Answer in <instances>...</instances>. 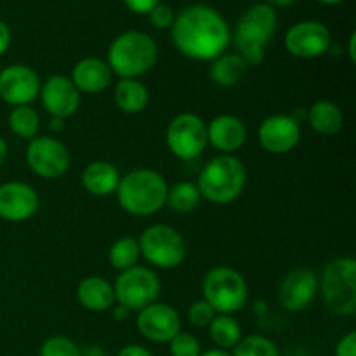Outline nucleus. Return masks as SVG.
Listing matches in <instances>:
<instances>
[{
    "label": "nucleus",
    "mask_w": 356,
    "mask_h": 356,
    "mask_svg": "<svg viewBox=\"0 0 356 356\" xmlns=\"http://www.w3.org/2000/svg\"><path fill=\"white\" fill-rule=\"evenodd\" d=\"M38 356H82V351L68 337L54 336L44 341Z\"/></svg>",
    "instance_id": "obj_31"
},
{
    "label": "nucleus",
    "mask_w": 356,
    "mask_h": 356,
    "mask_svg": "<svg viewBox=\"0 0 356 356\" xmlns=\"http://www.w3.org/2000/svg\"><path fill=\"white\" fill-rule=\"evenodd\" d=\"M129 315H131V309H127L125 306H122V305H117V308L113 309V316H115V320H118V322H122V320H127Z\"/></svg>",
    "instance_id": "obj_39"
},
{
    "label": "nucleus",
    "mask_w": 356,
    "mask_h": 356,
    "mask_svg": "<svg viewBox=\"0 0 356 356\" xmlns=\"http://www.w3.org/2000/svg\"><path fill=\"white\" fill-rule=\"evenodd\" d=\"M40 97L45 111L61 120L72 117L80 106L79 89L65 75L49 76L44 86H40Z\"/></svg>",
    "instance_id": "obj_18"
},
{
    "label": "nucleus",
    "mask_w": 356,
    "mask_h": 356,
    "mask_svg": "<svg viewBox=\"0 0 356 356\" xmlns=\"http://www.w3.org/2000/svg\"><path fill=\"white\" fill-rule=\"evenodd\" d=\"M9 127L23 139H33L40 127V117L30 106H16L9 113Z\"/></svg>",
    "instance_id": "obj_29"
},
{
    "label": "nucleus",
    "mask_w": 356,
    "mask_h": 356,
    "mask_svg": "<svg viewBox=\"0 0 356 356\" xmlns=\"http://www.w3.org/2000/svg\"><path fill=\"white\" fill-rule=\"evenodd\" d=\"M216 312L212 309V306L207 301H195L193 305L188 309V320H190L191 325L195 327H209L211 322L214 320Z\"/></svg>",
    "instance_id": "obj_33"
},
{
    "label": "nucleus",
    "mask_w": 356,
    "mask_h": 356,
    "mask_svg": "<svg viewBox=\"0 0 356 356\" xmlns=\"http://www.w3.org/2000/svg\"><path fill=\"white\" fill-rule=\"evenodd\" d=\"M316 2L323 3V6H337V3H343L344 0H316Z\"/></svg>",
    "instance_id": "obj_46"
},
{
    "label": "nucleus",
    "mask_w": 356,
    "mask_h": 356,
    "mask_svg": "<svg viewBox=\"0 0 356 356\" xmlns=\"http://www.w3.org/2000/svg\"><path fill=\"white\" fill-rule=\"evenodd\" d=\"M7 153H9V146H7L6 139L0 136V167H2L3 162L7 160Z\"/></svg>",
    "instance_id": "obj_41"
},
{
    "label": "nucleus",
    "mask_w": 356,
    "mask_h": 356,
    "mask_svg": "<svg viewBox=\"0 0 356 356\" xmlns=\"http://www.w3.org/2000/svg\"><path fill=\"white\" fill-rule=\"evenodd\" d=\"M138 330L152 343H169L181 332V316L172 306L153 302L139 312Z\"/></svg>",
    "instance_id": "obj_14"
},
{
    "label": "nucleus",
    "mask_w": 356,
    "mask_h": 356,
    "mask_svg": "<svg viewBox=\"0 0 356 356\" xmlns=\"http://www.w3.org/2000/svg\"><path fill=\"white\" fill-rule=\"evenodd\" d=\"M138 243L143 257L162 270L177 268L186 257V242L177 229L167 225H153L146 228Z\"/></svg>",
    "instance_id": "obj_8"
},
{
    "label": "nucleus",
    "mask_w": 356,
    "mask_h": 356,
    "mask_svg": "<svg viewBox=\"0 0 356 356\" xmlns=\"http://www.w3.org/2000/svg\"><path fill=\"white\" fill-rule=\"evenodd\" d=\"M148 17L152 26L159 28V30H167V28L172 26L174 19H176V13H174V9L169 6V3L160 2L149 10Z\"/></svg>",
    "instance_id": "obj_34"
},
{
    "label": "nucleus",
    "mask_w": 356,
    "mask_h": 356,
    "mask_svg": "<svg viewBox=\"0 0 356 356\" xmlns=\"http://www.w3.org/2000/svg\"><path fill=\"white\" fill-rule=\"evenodd\" d=\"M167 146L179 160H193L207 146V124L195 113H181L167 127Z\"/></svg>",
    "instance_id": "obj_10"
},
{
    "label": "nucleus",
    "mask_w": 356,
    "mask_h": 356,
    "mask_svg": "<svg viewBox=\"0 0 356 356\" xmlns=\"http://www.w3.org/2000/svg\"><path fill=\"white\" fill-rule=\"evenodd\" d=\"M350 58L351 61H356V33H351L350 37Z\"/></svg>",
    "instance_id": "obj_43"
},
{
    "label": "nucleus",
    "mask_w": 356,
    "mask_h": 356,
    "mask_svg": "<svg viewBox=\"0 0 356 356\" xmlns=\"http://www.w3.org/2000/svg\"><path fill=\"white\" fill-rule=\"evenodd\" d=\"M211 339L219 350H233L242 339V327L232 315H216L209 325Z\"/></svg>",
    "instance_id": "obj_26"
},
{
    "label": "nucleus",
    "mask_w": 356,
    "mask_h": 356,
    "mask_svg": "<svg viewBox=\"0 0 356 356\" xmlns=\"http://www.w3.org/2000/svg\"><path fill=\"white\" fill-rule=\"evenodd\" d=\"M202 197L198 191L197 184L193 183H177L172 188L167 190V200L165 204L169 205L170 211L177 212V214H188V212L195 211L200 204Z\"/></svg>",
    "instance_id": "obj_27"
},
{
    "label": "nucleus",
    "mask_w": 356,
    "mask_h": 356,
    "mask_svg": "<svg viewBox=\"0 0 356 356\" xmlns=\"http://www.w3.org/2000/svg\"><path fill=\"white\" fill-rule=\"evenodd\" d=\"M110 66L104 59L99 58H83L73 66L72 70V82L79 89V92L97 94L103 92L111 83Z\"/></svg>",
    "instance_id": "obj_20"
},
{
    "label": "nucleus",
    "mask_w": 356,
    "mask_h": 356,
    "mask_svg": "<svg viewBox=\"0 0 356 356\" xmlns=\"http://www.w3.org/2000/svg\"><path fill=\"white\" fill-rule=\"evenodd\" d=\"M115 302L125 306L131 312H141L146 306L156 302L160 294V280L152 270L134 266L122 271L113 285Z\"/></svg>",
    "instance_id": "obj_9"
},
{
    "label": "nucleus",
    "mask_w": 356,
    "mask_h": 356,
    "mask_svg": "<svg viewBox=\"0 0 356 356\" xmlns=\"http://www.w3.org/2000/svg\"><path fill=\"white\" fill-rule=\"evenodd\" d=\"M318 291V280L309 268H296L285 275L278 289V301L287 312L306 309L315 299Z\"/></svg>",
    "instance_id": "obj_17"
},
{
    "label": "nucleus",
    "mask_w": 356,
    "mask_h": 356,
    "mask_svg": "<svg viewBox=\"0 0 356 356\" xmlns=\"http://www.w3.org/2000/svg\"><path fill=\"white\" fill-rule=\"evenodd\" d=\"M247 63L238 54H221L212 61L211 79L219 87H235L247 75Z\"/></svg>",
    "instance_id": "obj_25"
},
{
    "label": "nucleus",
    "mask_w": 356,
    "mask_h": 356,
    "mask_svg": "<svg viewBox=\"0 0 356 356\" xmlns=\"http://www.w3.org/2000/svg\"><path fill=\"white\" fill-rule=\"evenodd\" d=\"M298 2V0H264V3H268L270 7H291L294 6V3Z\"/></svg>",
    "instance_id": "obj_40"
},
{
    "label": "nucleus",
    "mask_w": 356,
    "mask_h": 356,
    "mask_svg": "<svg viewBox=\"0 0 356 356\" xmlns=\"http://www.w3.org/2000/svg\"><path fill=\"white\" fill-rule=\"evenodd\" d=\"M277 10L268 3H254L243 13L233 31L238 56L247 65H259L266 58V45L277 30Z\"/></svg>",
    "instance_id": "obj_4"
},
{
    "label": "nucleus",
    "mask_w": 356,
    "mask_h": 356,
    "mask_svg": "<svg viewBox=\"0 0 356 356\" xmlns=\"http://www.w3.org/2000/svg\"><path fill=\"white\" fill-rule=\"evenodd\" d=\"M40 94V79L26 65H10L0 72V99L10 106H28Z\"/></svg>",
    "instance_id": "obj_13"
},
{
    "label": "nucleus",
    "mask_w": 356,
    "mask_h": 356,
    "mask_svg": "<svg viewBox=\"0 0 356 356\" xmlns=\"http://www.w3.org/2000/svg\"><path fill=\"white\" fill-rule=\"evenodd\" d=\"M86 356H103V351L99 350V348H89V350H87V355Z\"/></svg>",
    "instance_id": "obj_45"
},
{
    "label": "nucleus",
    "mask_w": 356,
    "mask_h": 356,
    "mask_svg": "<svg viewBox=\"0 0 356 356\" xmlns=\"http://www.w3.org/2000/svg\"><path fill=\"white\" fill-rule=\"evenodd\" d=\"M204 301L219 315H232L245 306L249 287L242 275L228 266H216L204 277Z\"/></svg>",
    "instance_id": "obj_7"
},
{
    "label": "nucleus",
    "mask_w": 356,
    "mask_h": 356,
    "mask_svg": "<svg viewBox=\"0 0 356 356\" xmlns=\"http://www.w3.org/2000/svg\"><path fill=\"white\" fill-rule=\"evenodd\" d=\"M38 205V195L30 184L19 181L0 184V219L3 221H26L37 214Z\"/></svg>",
    "instance_id": "obj_16"
},
{
    "label": "nucleus",
    "mask_w": 356,
    "mask_h": 356,
    "mask_svg": "<svg viewBox=\"0 0 356 356\" xmlns=\"http://www.w3.org/2000/svg\"><path fill=\"white\" fill-rule=\"evenodd\" d=\"M200 356H232V353H228V351L225 350H219V348H214V350L204 351Z\"/></svg>",
    "instance_id": "obj_42"
},
{
    "label": "nucleus",
    "mask_w": 356,
    "mask_h": 356,
    "mask_svg": "<svg viewBox=\"0 0 356 356\" xmlns=\"http://www.w3.org/2000/svg\"><path fill=\"white\" fill-rule=\"evenodd\" d=\"M170 356H200L202 344L193 334L179 332L169 341Z\"/></svg>",
    "instance_id": "obj_32"
},
{
    "label": "nucleus",
    "mask_w": 356,
    "mask_h": 356,
    "mask_svg": "<svg viewBox=\"0 0 356 356\" xmlns=\"http://www.w3.org/2000/svg\"><path fill=\"white\" fill-rule=\"evenodd\" d=\"M167 181L152 169H136L120 177L117 200L125 212L138 218L153 216L165 205Z\"/></svg>",
    "instance_id": "obj_2"
},
{
    "label": "nucleus",
    "mask_w": 356,
    "mask_h": 356,
    "mask_svg": "<svg viewBox=\"0 0 356 356\" xmlns=\"http://www.w3.org/2000/svg\"><path fill=\"white\" fill-rule=\"evenodd\" d=\"M139 256L141 252H139L138 240L134 236H122L111 245L110 252H108V261L115 270L122 273V271L138 266Z\"/></svg>",
    "instance_id": "obj_28"
},
{
    "label": "nucleus",
    "mask_w": 356,
    "mask_h": 356,
    "mask_svg": "<svg viewBox=\"0 0 356 356\" xmlns=\"http://www.w3.org/2000/svg\"><path fill=\"white\" fill-rule=\"evenodd\" d=\"M120 183V174L117 167L104 160L89 163L82 172V184L87 193L94 197H108L115 193Z\"/></svg>",
    "instance_id": "obj_22"
},
{
    "label": "nucleus",
    "mask_w": 356,
    "mask_h": 356,
    "mask_svg": "<svg viewBox=\"0 0 356 356\" xmlns=\"http://www.w3.org/2000/svg\"><path fill=\"white\" fill-rule=\"evenodd\" d=\"M247 141L245 124L235 115H219L207 125V143L222 155H232Z\"/></svg>",
    "instance_id": "obj_19"
},
{
    "label": "nucleus",
    "mask_w": 356,
    "mask_h": 356,
    "mask_svg": "<svg viewBox=\"0 0 356 356\" xmlns=\"http://www.w3.org/2000/svg\"><path fill=\"white\" fill-rule=\"evenodd\" d=\"M159 47L153 37L139 30H129L115 37L108 49L106 63L120 79H136L155 66Z\"/></svg>",
    "instance_id": "obj_3"
},
{
    "label": "nucleus",
    "mask_w": 356,
    "mask_h": 356,
    "mask_svg": "<svg viewBox=\"0 0 356 356\" xmlns=\"http://www.w3.org/2000/svg\"><path fill=\"white\" fill-rule=\"evenodd\" d=\"M115 103L124 113H141L148 104V89L136 79H120L115 86Z\"/></svg>",
    "instance_id": "obj_24"
},
{
    "label": "nucleus",
    "mask_w": 356,
    "mask_h": 356,
    "mask_svg": "<svg viewBox=\"0 0 356 356\" xmlns=\"http://www.w3.org/2000/svg\"><path fill=\"white\" fill-rule=\"evenodd\" d=\"M170 37L177 51L195 61H214L232 42L228 21L212 7L195 3L176 14Z\"/></svg>",
    "instance_id": "obj_1"
},
{
    "label": "nucleus",
    "mask_w": 356,
    "mask_h": 356,
    "mask_svg": "<svg viewBox=\"0 0 356 356\" xmlns=\"http://www.w3.org/2000/svg\"><path fill=\"white\" fill-rule=\"evenodd\" d=\"M322 296L325 306L341 316L356 312V261L355 257H337L330 261L322 275Z\"/></svg>",
    "instance_id": "obj_6"
},
{
    "label": "nucleus",
    "mask_w": 356,
    "mask_h": 356,
    "mask_svg": "<svg viewBox=\"0 0 356 356\" xmlns=\"http://www.w3.org/2000/svg\"><path fill=\"white\" fill-rule=\"evenodd\" d=\"M76 299L89 312H106L115 305L113 285L101 277H87L76 287Z\"/></svg>",
    "instance_id": "obj_21"
},
{
    "label": "nucleus",
    "mask_w": 356,
    "mask_h": 356,
    "mask_svg": "<svg viewBox=\"0 0 356 356\" xmlns=\"http://www.w3.org/2000/svg\"><path fill=\"white\" fill-rule=\"evenodd\" d=\"M26 162L37 176L58 179L70 169V152L61 141L49 136L30 139L26 148Z\"/></svg>",
    "instance_id": "obj_11"
},
{
    "label": "nucleus",
    "mask_w": 356,
    "mask_h": 356,
    "mask_svg": "<svg viewBox=\"0 0 356 356\" xmlns=\"http://www.w3.org/2000/svg\"><path fill=\"white\" fill-rule=\"evenodd\" d=\"M10 40H13V35H10V28L7 26L3 21H0V56L6 54V51L9 49Z\"/></svg>",
    "instance_id": "obj_37"
},
{
    "label": "nucleus",
    "mask_w": 356,
    "mask_h": 356,
    "mask_svg": "<svg viewBox=\"0 0 356 356\" xmlns=\"http://www.w3.org/2000/svg\"><path fill=\"white\" fill-rule=\"evenodd\" d=\"M336 356H356V332H348L337 343Z\"/></svg>",
    "instance_id": "obj_35"
},
{
    "label": "nucleus",
    "mask_w": 356,
    "mask_h": 356,
    "mask_svg": "<svg viewBox=\"0 0 356 356\" xmlns=\"http://www.w3.org/2000/svg\"><path fill=\"white\" fill-rule=\"evenodd\" d=\"M308 122L318 134L334 136L343 129L344 117L337 104L330 101H316L308 111Z\"/></svg>",
    "instance_id": "obj_23"
},
{
    "label": "nucleus",
    "mask_w": 356,
    "mask_h": 356,
    "mask_svg": "<svg viewBox=\"0 0 356 356\" xmlns=\"http://www.w3.org/2000/svg\"><path fill=\"white\" fill-rule=\"evenodd\" d=\"M301 141L299 122L291 115H271L259 125V143L266 152L284 155Z\"/></svg>",
    "instance_id": "obj_15"
},
{
    "label": "nucleus",
    "mask_w": 356,
    "mask_h": 356,
    "mask_svg": "<svg viewBox=\"0 0 356 356\" xmlns=\"http://www.w3.org/2000/svg\"><path fill=\"white\" fill-rule=\"evenodd\" d=\"M49 127H51L52 131H61V129H63V120H61V118H54V117H52V122H51V125H49Z\"/></svg>",
    "instance_id": "obj_44"
},
{
    "label": "nucleus",
    "mask_w": 356,
    "mask_h": 356,
    "mask_svg": "<svg viewBox=\"0 0 356 356\" xmlns=\"http://www.w3.org/2000/svg\"><path fill=\"white\" fill-rule=\"evenodd\" d=\"M232 356H280V351L271 339L252 334L240 339V343L233 348Z\"/></svg>",
    "instance_id": "obj_30"
},
{
    "label": "nucleus",
    "mask_w": 356,
    "mask_h": 356,
    "mask_svg": "<svg viewBox=\"0 0 356 356\" xmlns=\"http://www.w3.org/2000/svg\"><path fill=\"white\" fill-rule=\"evenodd\" d=\"M125 7L134 14H148L160 0H124Z\"/></svg>",
    "instance_id": "obj_36"
},
{
    "label": "nucleus",
    "mask_w": 356,
    "mask_h": 356,
    "mask_svg": "<svg viewBox=\"0 0 356 356\" xmlns=\"http://www.w3.org/2000/svg\"><path fill=\"white\" fill-rule=\"evenodd\" d=\"M247 183V170L242 160L233 155L212 159L198 176L200 197L212 204H232L242 195Z\"/></svg>",
    "instance_id": "obj_5"
},
{
    "label": "nucleus",
    "mask_w": 356,
    "mask_h": 356,
    "mask_svg": "<svg viewBox=\"0 0 356 356\" xmlns=\"http://www.w3.org/2000/svg\"><path fill=\"white\" fill-rule=\"evenodd\" d=\"M117 356H153L146 348L139 346V344H127L118 351Z\"/></svg>",
    "instance_id": "obj_38"
},
{
    "label": "nucleus",
    "mask_w": 356,
    "mask_h": 356,
    "mask_svg": "<svg viewBox=\"0 0 356 356\" xmlns=\"http://www.w3.org/2000/svg\"><path fill=\"white\" fill-rule=\"evenodd\" d=\"M330 44H332V35L329 28L315 19L299 21L292 24L285 33V49L294 58H320L329 51Z\"/></svg>",
    "instance_id": "obj_12"
},
{
    "label": "nucleus",
    "mask_w": 356,
    "mask_h": 356,
    "mask_svg": "<svg viewBox=\"0 0 356 356\" xmlns=\"http://www.w3.org/2000/svg\"><path fill=\"white\" fill-rule=\"evenodd\" d=\"M103 356H106V355H103Z\"/></svg>",
    "instance_id": "obj_47"
}]
</instances>
